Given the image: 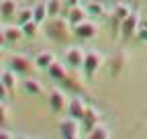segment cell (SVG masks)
<instances>
[{
  "label": "cell",
  "instance_id": "1",
  "mask_svg": "<svg viewBox=\"0 0 147 139\" xmlns=\"http://www.w3.org/2000/svg\"><path fill=\"white\" fill-rule=\"evenodd\" d=\"M47 37L57 41V43H67L74 35V27L67 23V19H61V16H51L47 19V27H45Z\"/></svg>",
  "mask_w": 147,
  "mask_h": 139
},
{
  "label": "cell",
  "instance_id": "2",
  "mask_svg": "<svg viewBox=\"0 0 147 139\" xmlns=\"http://www.w3.org/2000/svg\"><path fill=\"white\" fill-rule=\"evenodd\" d=\"M102 63H104V55L100 53V51H96V49L86 51L84 63H82V72H84V76H86V78H92V76H94L98 70L102 67Z\"/></svg>",
  "mask_w": 147,
  "mask_h": 139
},
{
  "label": "cell",
  "instance_id": "3",
  "mask_svg": "<svg viewBox=\"0 0 147 139\" xmlns=\"http://www.w3.org/2000/svg\"><path fill=\"white\" fill-rule=\"evenodd\" d=\"M82 135V121L74 119L67 115V119H61L59 121V137L63 139H76Z\"/></svg>",
  "mask_w": 147,
  "mask_h": 139
},
{
  "label": "cell",
  "instance_id": "4",
  "mask_svg": "<svg viewBox=\"0 0 147 139\" xmlns=\"http://www.w3.org/2000/svg\"><path fill=\"white\" fill-rule=\"evenodd\" d=\"M139 27H141V16H139V12L133 10V12L121 23V33H119L121 39H123V41H129L131 37H135V33H137Z\"/></svg>",
  "mask_w": 147,
  "mask_h": 139
},
{
  "label": "cell",
  "instance_id": "5",
  "mask_svg": "<svg viewBox=\"0 0 147 139\" xmlns=\"http://www.w3.org/2000/svg\"><path fill=\"white\" fill-rule=\"evenodd\" d=\"M84 55L86 51L78 45H71L63 51V59H65V65L71 67V70H82V63H84Z\"/></svg>",
  "mask_w": 147,
  "mask_h": 139
},
{
  "label": "cell",
  "instance_id": "6",
  "mask_svg": "<svg viewBox=\"0 0 147 139\" xmlns=\"http://www.w3.org/2000/svg\"><path fill=\"white\" fill-rule=\"evenodd\" d=\"M67 102H69V98H67V94H65L63 90L53 88V90L49 92V109H51V113L59 115V113L67 111Z\"/></svg>",
  "mask_w": 147,
  "mask_h": 139
},
{
  "label": "cell",
  "instance_id": "7",
  "mask_svg": "<svg viewBox=\"0 0 147 139\" xmlns=\"http://www.w3.org/2000/svg\"><path fill=\"white\" fill-rule=\"evenodd\" d=\"M96 33H98V25L94 23V21H82L80 25H76L74 27V35H76L78 39H82V41H90V39H94L96 37Z\"/></svg>",
  "mask_w": 147,
  "mask_h": 139
},
{
  "label": "cell",
  "instance_id": "8",
  "mask_svg": "<svg viewBox=\"0 0 147 139\" xmlns=\"http://www.w3.org/2000/svg\"><path fill=\"white\" fill-rule=\"evenodd\" d=\"M33 67H37V65H35V61L29 59L27 55L16 53V55L10 57V70H12V72H16V74L27 76V74H31V70H33Z\"/></svg>",
  "mask_w": 147,
  "mask_h": 139
},
{
  "label": "cell",
  "instance_id": "9",
  "mask_svg": "<svg viewBox=\"0 0 147 139\" xmlns=\"http://www.w3.org/2000/svg\"><path fill=\"white\" fill-rule=\"evenodd\" d=\"M88 10H86V4H76V6H69L67 10H65V19H67V23L71 25V27H76V25H80L82 21H86L88 19Z\"/></svg>",
  "mask_w": 147,
  "mask_h": 139
},
{
  "label": "cell",
  "instance_id": "10",
  "mask_svg": "<svg viewBox=\"0 0 147 139\" xmlns=\"http://www.w3.org/2000/svg\"><path fill=\"white\" fill-rule=\"evenodd\" d=\"M86 107L88 104L82 100V96H71L69 102H67V115L74 117V119H78V121H82V117L86 113Z\"/></svg>",
  "mask_w": 147,
  "mask_h": 139
},
{
  "label": "cell",
  "instance_id": "11",
  "mask_svg": "<svg viewBox=\"0 0 147 139\" xmlns=\"http://www.w3.org/2000/svg\"><path fill=\"white\" fill-rule=\"evenodd\" d=\"M127 67V53L125 51H119V53H115L113 57H110V74H113L115 78H119Z\"/></svg>",
  "mask_w": 147,
  "mask_h": 139
},
{
  "label": "cell",
  "instance_id": "12",
  "mask_svg": "<svg viewBox=\"0 0 147 139\" xmlns=\"http://www.w3.org/2000/svg\"><path fill=\"white\" fill-rule=\"evenodd\" d=\"M100 113L94 109V107H86V113L82 117V129L84 131H92V127H94L96 123H100Z\"/></svg>",
  "mask_w": 147,
  "mask_h": 139
},
{
  "label": "cell",
  "instance_id": "13",
  "mask_svg": "<svg viewBox=\"0 0 147 139\" xmlns=\"http://www.w3.org/2000/svg\"><path fill=\"white\" fill-rule=\"evenodd\" d=\"M33 61H35V65L39 67V70H45V72H47V67L55 61V53L49 51V49H43V51H39V53L35 55Z\"/></svg>",
  "mask_w": 147,
  "mask_h": 139
},
{
  "label": "cell",
  "instance_id": "14",
  "mask_svg": "<svg viewBox=\"0 0 147 139\" xmlns=\"http://www.w3.org/2000/svg\"><path fill=\"white\" fill-rule=\"evenodd\" d=\"M47 74L53 78V80H57V82H63L69 74H67V67L61 63V61H57V59H55L49 67H47Z\"/></svg>",
  "mask_w": 147,
  "mask_h": 139
},
{
  "label": "cell",
  "instance_id": "15",
  "mask_svg": "<svg viewBox=\"0 0 147 139\" xmlns=\"http://www.w3.org/2000/svg\"><path fill=\"white\" fill-rule=\"evenodd\" d=\"M23 90L31 96H39V94H43V84L37 78H25L23 80Z\"/></svg>",
  "mask_w": 147,
  "mask_h": 139
},
{
  "label": "cell",
  "instance_id": "16",
  "mask_svg": "<svg viewBox=\"0 0 147 139\" xmlns=\"http://www.w3.org/2000/svg\"><path fill=\"white\" fill-rule=\"evenodd\" d=\"M4 33H6V41L8 43H16V41H21L25 37L21 25H6L4 27Z\"/></svg>",
  "mask_w": 147,
  "mask_h": 139
},
{
  "label": "cell",
  "instance_id": "17",
  "mask_svg": "<svg viewBox=\"0 0 147 139\" xmlns=\"http://www.w3.org/2000/svg\"><path fill=\"white\" fill-rule=\"evenodd\" d=\"M18 12V6H16V0H0V14L4 19H12Z\"/></svg>",
  "mask_w": 147,
  "mask_h": 139
},
{
  "label": "cell",
  "instance_id": "18",
  "mask_svg": "<svg viewBox=\"0 0 147 139\" xmlns=\"http://www.w3.org/2000/svg\"><path fill=\"white\" fill-rule=\"evenodd\" d=\"M33 19L37 21V23H47V19H49V12H47V0H43V2H37L35 4V8H33Z\"/></svg>",
  "mask_w": 147,
  "mask_h": 139
},
{
  "label": "cell",
  "instance_id": "19",
  "mask_svg": "<svg viewBox=\"0 0 147 139\" xmlns=\"http://www.w3.org/2000/svg\"><path fill=\"white\" fill-rule=\"evenodd\" d=\"M16 72H12V70H4L2 74H0V80L4 82V86L8 88V92H14L16 90V84H18V80H16Z\"/></svg>",
  "mask_w": 147,
  "mask_h": 139
},
{
  "label": "cell",
  "instance_id": "20",
  "mask_svg": "<svg viewBox=\"0 0 147 139\" xmlns=\"http://www.w3.org/2000/svg\"><path fill=\"white\" fill-rule=\"evenodd\" d=\"M88 137H92V139H108L110 131H108V127L104 123H96L92 127V131H88Z\"/></svg>",
  "mask_w": 147,
  "mask_h": 139
},
{
  "label": "cell",
  "instance_id": "21",
  "mask_svg": "<svg viewBox=\"0 0 147 139\" xmlns=\"http://www.w3.org/2000/svg\"><path fill=\"white\" fill-rule=\"evenodd\" d=\"M131 12H133L131 8H129L125 2H121V4H117V6H115V10H113V21H115V23H123V21H125Z\"/></svg>",
  "mask_w": 147,
  "mask_h": 139
},
{
  "label": "cell",
  "instance_id": "22",
  "mask_svg": "<svg viewBox=\"0 0 147 139\" xmlns=\"http://www.w3.org/2000/svg\"><path fill=\"white\" fill-rule=\"evenodd\" d=\"M65 2L63 0H47V12H49V19L51 16H59L63 12Z\"/></svg>",
  "mask_w": 147,
  "mask_h": 139
},
{
  "label": "cell",
  "instance_id": "23",
  "mask_svg": "<svg viewBox=\"0 0 147 139\" xmlns=\"http://www.w3.org/2000/svg\"><path fill=\"white\" fill-rule=\"evenodd\" d=\"M21 27H23L25 37H37V35H39V27H41V23H37V21L33 19V21H29V23H25V25H21Z\"/></svg>",
  "mask_w": 147,
  "mask_h": 139
},
{
  "label": "cell",
  "instance_id": "24",
  "mask_svg": "<svg viewBox=\"0 0 147 139\" xmlns=\"http://www.w3.org/2000/svg\"><path fill=\"white\" fill-rule=\"evenodd\" d=\"M29 21H33V8H21L16 12V23L18 25H25Z\"/></svg>",
  "mask_w": 147,
  "mask_h": 139
},
{
  "label": "cell",
  "instance_id": "25",
  "mask_svg": "<svg viewBox=\"0 0 147 139\" xmlns=\"http://www.w3.org/2000/svg\"><path fill=\"white\" fill-rule=\"evenodd\" d=\"M86 10H88V14H92V16H100V14L104 12V6H102V4H96V2H88V4H86Z\"/></svg>",
  "mask_w": 147,
  "mask_h": 139
},
{
  "label": "cell",
  "instance_id": "26",
  "mask_svg": "<svg viewBox=\"0 0 147 139\" xmlns=\"http://www.w3.org/2000/svg\"><path fill=\"white\" fill-rule=\"evenodd\" d=\"M8 123V107L4 104V100H0V127H4Z\"/></svg>",
  "mask_w": 147,
  "mask_h": 139
},
{
  "label": "cell",
  "instance_id": "27",
  "mask_svg": "<svg viewBox=\"0 0 147 139\" xmlns=\"http://www.w3.org/2000/svg\"><path fill=\"white\" fill-rule=\"evenodd\" d=\"M135 39H137L139 43L147 45V25H143V27H139V29H137V33H135Z\"/></svg>",
  "mask_w": 147,
  "mask_h": 139
},
{
  "label": "cell",
  "instance_id": "28",
  "mask_svg": "<svg viewBox=\"0 0 147 139\" xmlns=\"http://www.w3.org/2000/svg\"><path fill=\"white\" fill-rule=\"evenodd\" d=\"M16 135L14 133H10V131H6L4 127H0V139H14Z\"/></svg>",
  "mask_w": 147,
  "mask_h": 139
},
{
  "label": "cell",
  "instance_id": "29",
  "mask_svg": "<svg viewBox=\"0 0 147 139\" xmlns=\"http://www.w3.org/2000/svg\"><path fill=\"white\" fill-rule=\"evenodd\" d=\"M8 94H10V92H8V88L4 86V82L0 80V100H4V98H6Z\"/></svg>",
  "mask_w": 147,
  "mask_h": 139
},
{
  "label": "cell",
  "instance_id": "30",
  "mask_svg": "<svg viewBox=\"0 0 147 139\" xmlns=\"http://www.w3.org/2000/svg\"><path fill=\"white\" fill-rule=\"evenodd\" d=\"M6 33H4V27H0V45H6Z\"/></svg>",
  "mask_w": 147,
  "mask_h": 139
},
{
  "label": "cell",
  "instance_id": "31",
  "mask_svg": "<svg viewBox=\"0 0 147 139\" xmlns=\"http://www.w3.org/2000/svg\"><path fill=\"white\" fill-rule=\"evenodd\" d=\"M2 59H4V51H2V49H0V61H2Z\"/></svg>",
  "mask_w": 147,
  "mask_h": 139
},
{
  "label": "cell",
  "instance_id": "32",
  "mask_svg": "<svg viewBox=\"0 0 147 139\" xmlns=\"http://www.w3.org/2000/svg\"><path fill=\"white\" fill-rule=\"evenodd\" d=\"M88 2H92V0H80V4H88Z\"/></svg>",
  "mask_w": 147,
  "mask_h": 139
},
{
  "label": "cell",
  "instance_id": "33",
  "mask_svg": "<svg viewBox=\"0 0 147 139\" xmlns=\"http://www.w3.org/2000/svg\"><path fill=\"white\" fill-rule=\"evenodd\" d=\"M145 25H147V21H145Z\"/></svg>",
  "mask_w": 147,
  "mask_h": 139
},
{
  "label": "cell",
  "instance_id": "34",
  "mask_svg": "<svg viewBox=\"0 0 147 139\" xmlns=\"http://www.w3.org/2000/svg\"><path fill=\"white\" fill-rule=\"evenodd\" d=\"M0 16H2V14H0Z\"/></svg>",
  "mask_w": 147,
  "mask_h": 139
}]
</instances>
